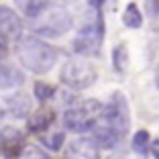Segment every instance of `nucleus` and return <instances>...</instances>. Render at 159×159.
<instances>
[{"label":"nucleus","instance_id":"obj_3","mask_svg":"<svg viewBox=\"0 0 159 159\" xmlns=\"http://www.w3.org/2000/svg\"><path fill=\"white\" fill-rule=\"evenodd\" d=\"M74 25V19L67 8L63 6H47L43 12H39L35 19H31V29L37 37L55 39L66 35Z\"/></svg>","mask_w":159,"mask_h":159},{"label":"nucleus","instance_id":"obj_14","mask_svg":"<svg viewBox=\"0 0 159 159\" xmlns=\"http://www.w3.org/2000/svg\"><path fill=\"white\" fill-rule=\"evenodd\" d=\"M149 145H151V137L149 133L145 131V129H141V131L135 133V137H133V153L137 155V157H147V153H149Z\"/></svg>","mask_w":159,"mask_h":159},{"label":"nucleus","instance_id":"obj_24","mask_svg":"<svg viewBox=\"0 0 159 159\" xmlns=\"http://www.w3.org/2000/svg\"><path fill=\"white\" fill-rule=\"evenodd\" d=\"M125 159H129V157H125Z\"/></svg>","mask_w":159,"mask_h":159},{"label":"nucleus","instance_id":"obj_11","mask_svg":"<svg viewBox=\"0 0 159 159\" xmlns=\"http://www.w3.org/2000/svg\"><path fill=\"white\" fill-rule=\"evenodd\" d=\"M25 82V75L20 70L6 63H0V90H14Z\"/></svg>","mask_w":159,"mask_h":159},{"label":"nucleus","instance_id":"obj_20","mask_svg":"<svg viewBox=\"0 0 159 159\" xmlns=\"http://www.w3.org/2000/svg\"><path fill=\"white\" fill-rule=\"evenodd\" d=\"M6 55H8V39L0 35V63L6 59Z\"/></svg>","mask_w":159,"mask_h":159},{"label":"nucleus","instance_id":"obj_10","mask_svg":"<svg viewBox=\"0 0 159 159\" xmlns=\"http://www.w3.org/2000/svg\"><path fill=\"white\" fill-rule=\"evenodd\" d=\"M53 120H55L53 110L47 106H41L29 116V129H31V133H45L51 129Z\"/></svg>","mask_w":159,"mask_h":159},{"label":"nucleus","instance_id":"obj_2","mask_svg":"<svg viewBox=\"0 0 159 159\" xmlns=\"http://www.w3.org/2000/svg\"><path fill=\"white\" fill-rule=\"evenodd\" d=\"M102 41H104V19L100 10L92 8V12H88V16H86L84 25L80 27L78 35L74 37L71 47L80 57H92L98 55Z\"/></svg>","mask_w":159,"mask_h":159},{"label":"nucleus","instance_id":"obj_13","mask_svg":"<svg viewBox=\"0 0 159 159\" xmlns=\"http://www.w3.org/2000/svg\"><path fill=\"white\" fill-rule=\"evenodd\" d=\"M14 4H16V8H19L25 16L35 19L39 12H43L47 6L51 4V0H14Z\"/></svg>","mask_w":159,"mask_h":159},{"label":"nucleus","instance_id":"obj_19","mask_svg":"<svg viewBox=\"0 0 159 159\" xmlns=\"http://www.w3.org/2000/svg\"><path fill=\"white\" fill-rule=\"evenodd\" d=\"M53 94H55V88H53L51 84H45V82H37V84H35V96H37L39 102L51 100Z\"/></svg>","mask_w":159,"mask_h":159},{"label":"nucleus","instance_id":"obj_16","mask_svg":"<svg viewBox=\"0 0 159 159\" xmlns=\"http://www.w3.org/2000/svg\"><path fill=\"white\" fill-rule=\"evenodd\" d=\"M112 61H114V70L118 74H125L126 67H129V51H126V45H116L112 51Z\"/></svg>","mask_w":159,"mask_h":159},{"label":"nucleus","instance_id":"obj_21","mask_svg":"<svg viewBox=\"0 0 159 159\" xmlns=\"http://www.w3.org/2000/svg\"><path fill=\"white\" fill-rule=\"evenodd\" d=\"M149 151H151V155H153L155 159H159V139L151 141V145H149Z\"/></svg>","mask_w":159,"mask_h":159},{"label":"nucleus","instance_id":"obj_18","mask_svg":"<svg viewBox=\"0 0 159 159\" xmlns=\"http://www.w3.org/2000/svg\"><path fill=\"white\" fill-rule=\"evenodd\" d=\"M16 157L19 159H49V155L39 145H27V143H25V147L20 149V153L16 155Z\"/></svg>","mask_w":159,"mask_h":159},{"label":"nucleus","instance_id":"obj_1","mask_svg":"<svg viewBox=\"0 0 159 159\" xmlns=\"http://www.w3.org/2000/svg\"><path fill=\"white\" fill-rule=\"evenodd\" d=\"M14 53H16V59L20 61V66L25 70L37 75H43L49 70H53L57 61L55 47H51L37 35H25V37L16 39Z\"/></svg>","mask_w":159,"mask_h":159},{"label":"nucleus","instance_id":"obj_23","mask_svg":"<svg viewBox=\"0 0 159 159\" xmlns=\"http://www.w3.org/2000/svg\"><path fill=\"white\" fill-rule=\"evenodd\" d=\"M155 82H157V86H159V67H157V71H155Z\"/></svg>","mask_w":159,"mask_h":159},{"label":"nucleus","instance_id":"obj_9","mask_svg":"<svg viewBox=\"0 0 159 159\" xmlns=\"http://www.w3.org/2000/svg\"><path fill=\"white\" fill-rule=\"evenodd\" d=\"M23 147H25V135L19 129H14V126L0 129V149L4 151V155L16 157Z\"/></svg>","mask_w":159,"mask_h":159},{"label":"nucleus","instance_id":"obj_15","mask_svg":"<svg viewBox=\"0 0 159 159\" xmlns=\"http://www.w3.org/2000/svg\"><path fill=\"white\" fill-rule=\"evenodd\" d=\"M122 25L129 27V29H139L141 25H143V14H141L139 6H137L135 2L126 4L125 12H122Z\"/></svg>","mask_w":159,"mask_h":159},{"label":"nucleus","instance_id":"obj_4","mask_svg":"<svg viewBox=\"0 0 159 159\" xmlns=\"http://www.w3.org/2000/svg\"><path fill=\"white\" fill-rule=\"evenodd\" d=\"M98 122H102L106 129H110L118 139H125L129 129H131V114H129V102H126L125 94L114 92L110 96L108 104L102 106Z\"/></svg>","mask_w":159,"mask_h":159},{"label":"nucleus","instance_id":"obj_5","mask_svg":"<svg viewBox=\"0 0 159 159\" xmlns=\"http://www.w3.org/2000/svg\"><path fill=\"white\" fill-rule=\"evenodd\" d=\"M102 112L98 100H78L63 112V126L71 133H88Z\"/></svg>","mask_w":159,"mask_h":159},{"label":"nucleus","instance_id":"obj_8","mask_svg":"<svg viewBox=\"0 0 159 159\" xmlns=\"http://www.w3.org/2000/svg\"><path fill=\"white\" fill-rule=\"evenodd\" d=\"M67 159H100V149L92 137H80L70 143Z\"/></svg>","mask_w":159,"mask_h":159},{"label":"nucleus","instance_id":"obj_7","mask_svg":"<svg viewBox=\"0 0 159 159\" xmlns=\"http://www.w3.org/2000/svg\"><path fill=\"white\" fill-rule=\"evenodd\" d=\"M23 29H25V25L19 14L12 8H8V6L0 4V35L16 41V39L23 37Z\"/></svg>","mask_w":159,"mask_h":159},{"label":"nucleus","instance_id":"obj_22","mask_svg":"<svg viewBox=\"0 0 159 159\" xmlns=\"http://www.w3.org/2000/svg\"><path fill=\"white\" fill-rule=\"evenodd\" d=\"M106 0H88V6L90 8H96V10H100V6L104 4Z\"/></svg>","mask_w":159,"mask_h":159},{"label":"nucleus","instance_id":"obj_12","mask_svg":"<svg viewBox=\"0 0 159 159\" xmlns=\"http://www.w3.org/2000/svg\"><path fill=\"white\" fill-rule=\"evenodd\" d=\"M6 106H8V112L16 118H25L29 114V110H31V102H29V98L25 94H14V96H10V98L6 100Z\"/></svg>","mask_w":159,"mask_h":159},{"label":"nucleus","instance_id":"obj_6","mask_svg":"<svg viewBox=\"0 0 159 159\" xmlns=\"http://www.w3.org/2000/svg\"><path fill=\"white\" fill-rule=\"evenodd\" d=\"M98 71L96 67L84 57L67 59L61 67V82L71 90H86L96 82Z\"/></svg>","mask_w":159,"mask_h":159},{"label":"nucleus","instance_id":"obj_17","mask_svg":"<svg viewBox=\"0 0 159 159\" xmlns=\"http://www.w3.org/2000/svg\"><path fill=\"white\" fill-rule=\"evenodd\" d=\"M41 141L43 145L49 147L51 151H57L63 145V131H45L41 133Z\"/></svg>","mask_w":159,"mask_h":159}]
</instances>
